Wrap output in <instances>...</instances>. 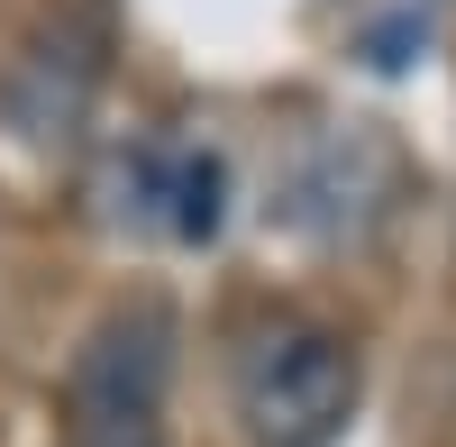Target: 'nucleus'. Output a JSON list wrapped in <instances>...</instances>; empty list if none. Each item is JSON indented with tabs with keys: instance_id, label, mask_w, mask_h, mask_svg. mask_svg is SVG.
Returning <instances> with one entry per match:
<instances>
[{
	"instance_id": "2",
	"label": "nucleus",
	"mask_w": 456,
	"mask_h": 447,
	"mask_svg": "<svg viewBox=\"0 0 456 447\" xmlns=\"http://www.w3.org/2000/svg\"><path fill=\"white\" fill-rule=\"evenodd\" d=\"M165 393H174V311L156 292H128L73 347L64 447H165Z\"/></svg>"
},
{
	"instance_id": "4",
	"label": "nucleus",
	"mask_w": 456,
	"mask_h": 447,
	"mask_svg": "<svg viewBox=\"0 0 456 447\" xmlns=\"http://www.w3.org/2000/svg\"><path fill=\"white\" fill-rule=\"evenodd\" d=\"M228 201H238V174H228L219 146H156V137H137L119 156V174H110V210H119L128 229L174 238V247H219Z\"/></svg>"
},
{
	"instance_id": "3",
	"label": "nucleus",
	"mask_w": 456,
	"mask_h": 447,
	"mask_svg": "<svg viewBox=\"0 0 456 447\" xmlns=\"http://www.w3.org/2000/svg\"><path fill=\"white\" fill-rule=\"evenodd\" d=\"M101 55H110V10L101 0H55L37 10V28L19 37V55L0 64V128L37 156H64L92 119L101 92Z\"/></svg>"
},
{
	"instance_id": "1",
	"label": "nucleus",
	"mask_w": 456,
	"mask_h": 447,
	"mask_svg": "<svg viewBox=\"0 0 456 447\" xmlns=\"http://www.w3.org/2000/svg\"><path fill=\"white\" fill-rule=\"evenodd\" d=\"M228 402H238L247 447H329L356 411V347L329 320L274 311L228 356Z\"/></svg>"
}]
</instances>
